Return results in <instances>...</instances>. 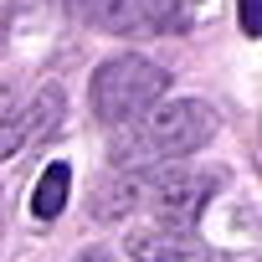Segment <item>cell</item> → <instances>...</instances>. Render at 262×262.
I'll return each mask as SVG.
<instances>
[{"label":"cell","instance_id":"cell-1","mask_svg":"<svg viewBox=\"0 0 262 262\" xmlns=\"http://www.w3.org/2000/svg\"><path fill=\"white\" fill-rule=\"evenodd\" d=\"M216 134V108L201 98H175V103H155L144 118H134L113 139V165L118 170H149L165 160H185L195 149H206Z\"/></svg>","mask_w":262,"mask_h":262},{"label":"cell","instance_id":"cell-2","mask_svg":"<svg viewBox=\"0 0 262 262\" xmlns=\"http://www.w3.org/2000/svg\"><path fill=\"white\" fill-rule=\"evenodd\" d=\"M170 88V72L149 57H108L98 72H93V88H88V103H93V118L108 123V128H128L134 118H144Z\"/></svg>","mask_w":262,"mask_h":262},{"label":"cell","instance_id":"cell-3","mask_svg":"<svg viewBox=\"0 0 262 262\" xmlns=\"http://www.w3.org/2000/svg\"><path fill=\"white\" fill-rule=\"evenodd\" d=\"M216 190V175H201V170H175V175H149V211H155V226H170V231H195L206 201Z\"/></svg>","mask_w":262,"mask_h":262},{"label":"cell","instance_id":"cell-4","mask_svg":"<svg viewBox=\"0 0 262 262\" xmlns=\"http://www.w3.org/2000/svg\"><path fill=\"white\" fill-rule=\"evenodd\" d=\"M62 108H67L62 88H57V82H47L26 108H16V113L0 118V165H6L11 155H26L31 144H41L52 128L62 123Z\"/></svg>","mask_w":262,"mask_h":262},{"label":"cell","instance_id":"cell-5","mask_svg":"<svg viewBox=\"0 0 262 262\" xmlns=\"http://www.w3.org/2000/svg\"><path fill=\"white\" fill-rule=\"evenodd\" d=\"M144 195H149V170H118V175L98 180L88 211L98 221H118V216H128L134 206H144Z\"/></svg>","mask_w":262,"mask_h":262},{"label":"cell","instance_id":"cell-6","mask_svg":"<svg viewBox=\"0 0 262 262\" xmlns=\"http://www.w3.org/2000/svg\"><path fill=\"white\" fill-rule=\"evenodd\" d=\"M128 257H134V262H201V236L195 231L149 226V231L128 236Z\"/></svg>","mask_w":262,"mask_h":262},{"label":"cell","instance_id":"cell-7","mask_svg":"<svg viewBox=\"0 0 262 262\" xmlns=\"http://www.w3.org/2000/svg\"><path fill=\"white\" fill-rule=\"evenodd\" d=\"M67 190H72V170L67 165H47V175L36 180V195H31V216L36 221H57L67 211Z\"/></svg>","mask_w":262,"mask_h":262},{"label":"cell","instance_id":"cell-8","mask_svg":"<svg viewBox=\"0 0 262 262\" xmlns=\"http://www.w3.org/2000/svg\"><path fill=\"white\" fill-rule=\"evenodd\" d=\"M62 6H67V16L82 21V26L113 31V21H118V0H62Z\"/></svg>","mask_w":262,"mask_h":262},{"label":"cell","instance_id":"cell-9","mask_svg":"<svg viewBox=\"0 0 262 262\" xmlns=\"http://www.w3.org/2000/svg\"><path fill=\"white\" fill-rule=\"evenodd\" d=\"M242 6V31L247 36H262V16H257V0H236Z\"/></svg>","mask_w":262,"mask_h":262},{"label":"cell","instance_id":"cell-10","mask_svg":"<svg viewBox=\"0 0 262 262\" xmlns=\"http://www.w3.org/2000/svg\"><path fill=\"white\" fill-rule=\"evenodd\" d=\"M77 262H113V252H108V247H88Z\"/></svg>","mask_w":262,"mask_h":262}]
</instances>
